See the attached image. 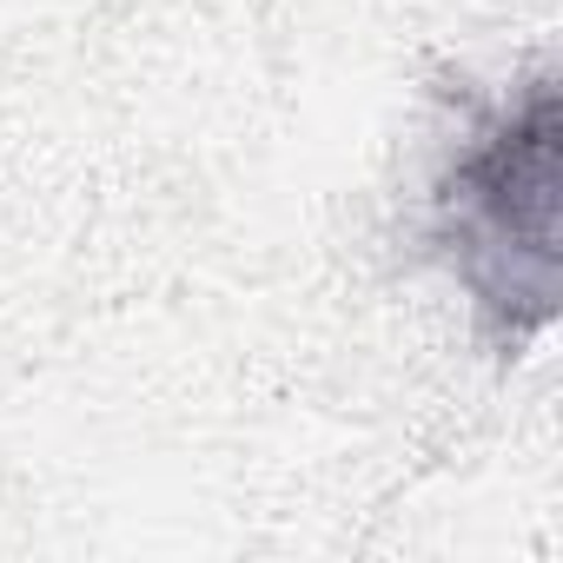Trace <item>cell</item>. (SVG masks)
<instances>
[{
    "label": "cell",
    "instance_id": "1",
    "mask_svg": "<svg viewBox=\"0 0 563 563\" xmlns=\"http://www.w3.org/2000/svg\"><path fill=\"white\" fill-rule=\"evenodd\" d=\"M431 245L464 278L497 345H523L556 312V80L530 74L477 107L431 186Z\"/></svg>",
    "mask_w": 563,
    "mask_h": 563
}]
</instances>
